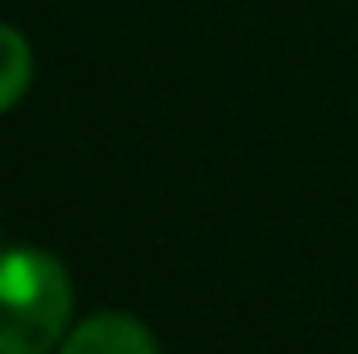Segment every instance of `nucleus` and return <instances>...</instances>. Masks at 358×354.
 I'll return each mask as SVG.
<instances>
[{
    "mask_svg": "<svg viewBox=\"0 0 358 354\" xmlns=\"http://www.w3.org/2000/svg\"><path fill=\"white\" fill-rule=\"evenodd\" d=\"M73 282L45 250L0 255V354H45L64 341Z\"/></svg>",
    "mask_w": 358,
    "mask_h": 354,
    "instance_id": "1",
    "label": "nucleus"
},
{
    "mask_svg": "<svg viewBox=\"0 0 358 354\" xmlns=\"http://www.w3.org/2000/svg\"><path fill=\"white\" fill-rule=\"evenodd\" d=\"M27 78H32V50H27L23 32L0 23V114L27 91Z\"/></svg>",
    "mask_w": 358,
    "mask_h": 354,
    "instance_id": "3",
    "label": "nucleus"
},
{
    "mask_svg": "<svg viewBox=\"0 0 358 354\" xmlns=\"http://www.w3.org/2000/svg\"><path fill=\"white\" fill-rule=\"evenodd\" d=\"M59 354H159V346L131 313H96L64 341Z\"/></svg>",
    "mask_w": 358,
    "mask_h": 354,
    "instance_id": "2",
    "label": "nucleus"
}]
</instances>
